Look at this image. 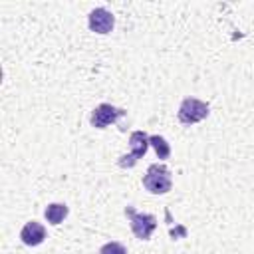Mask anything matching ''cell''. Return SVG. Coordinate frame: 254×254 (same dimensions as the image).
Masks as SVG:
<instances>
[{"label": "cell", "instance_id": "cell-1", "mask_svg": "<svg viewBox=\"0 0 254 254\" xmlns=\"http://www.w3.org/2000/svg\"><path fill=\"white\" fill-rule=\"evenodd\" d=\"M143 187L151 194H167L171 190V187H173V179H171L169 167L163 165V163L149 165L147 173L143 175Z\"/></svg>", "mask_w": 254, "mask_h": 254}, {"label": "cell", "instance_id": "cell-2", "mask_svg": "<svg viewBox=\"0 0 254 254\" xmlns=\"http://www.w3.org/2000/svg\"><path fill=\"white\" fill-rule=\"evenodd\" d=\"M210 113V107L206 101H200L196 97H185L181 101V107H179V121L183 125H192V123H198L202 119H206Z\"/></svg>", "mask_w": 254, "mask_h": 254}, {"label": "cell", "instance_id": "cell-3", "mask_svg": "<svg viewBox=\"0 0 254 254\" xmlns=\"http://www.w3.org/2000/svg\"><path fill=\"white\" fill-rule=\"evenodd\" d=\"M125 214L129 218V226H131L133 234L139 240H149L157 228V218L149 212H137L133 206H125Z\"/></svg>", "mask_w": 254, "mask_h": 254}, {"label": "cell", "instance_id": "cell-4", "mask_svg": "<svg viewBox=\"0 0 254 254\" xmlns=\"http://www.w3.org/2000/svg\"><path fill=\"white\" fill-rule=\"evenodd\" d=\"M129 143H131V153L121 155L117 159V165L121 169H131V167L137 165L139 159H143V155L149 149V135L145 131H133L131 137H129Z\"/></svg>", "mask_w": 254, "mask_h": 254}, {"label": "cell", "instance_id": "cell-5", "mask_svg": "<svg viewBox=\"0 0 254 254\" xmlns=\"http://www.w3.org/2000/svg\"><path fill=\"white\" fill-rule=\"evenodd\" d=\"M123 115H125V109L115 107V105H111V103H99V105L91 111L89 123H91V127H95V129H105L107 125L115 123V121L121 119Z\"/></svg>", "mask_w": 254, "mask_h": 254}, {"label": "cell", "instance_id": "cell-6", "mask_svg": "<svg viewBox=\"0 0 254 254\" xmlns=\"http://www.w3.org/2000/svg\"><path fill=\"white\" fill-rule=\"evenodd\" d=\"M87 24H89V30L95 34H109L115 26V16L105 8H95L87 16Z\"/></svg>", "mask_w": 254, "mask_h": 254}, {"label": "cell", "instance_id": "cell-7", "mask_svg": "<svg viewBox=\"0 0 254 254\" xmlns=\"http://www.w3.org/2000/svg\"><path fill=\"white\" fill-rule=\"evenodd\" d=\"M20 238L26 246H40L46 240V228H44V224H40L36 220H30L22 226Z\"/></svg>", "mask_w": 254, "mask_h": 254}, {"label": "cell", "instance_id": "cell-8", "mask_svg": "<svg viewBox=\"0 0 254 254\" xmlns=\"http://www.w3.org/2000/svg\"><path fill=\"white\" fill-rule=\"evenodd\" d=\"M67 212H69V208H67V204H64V202H52V204H48L46 206V210H44V216H46V220L50 222V224H60V222H64V218L67 216Z\"/></svg>", "mask_w": 254, "mask_h": 254}, {"label": "cell", "instance_id": "cell-9", "mask_svg": "<svg viewBox=\"0 0 254 254\" xmlns=\"http://www.w3.org/2000/svg\"><path fill=\"white\" fill-rule=\"evenodd\" d=\"M149 145L155 149V153H157L159 159H167L171 155V145L161 135H149Z\"/></svg>", "mask_w": 254, "mask_h": 254}, {"label": "cell", "instance_id": "cell-10", "mask_svg": "<svg viewBox=\"0 0 254 254\" xmlns=\"http://www.w3.org/2000/svg\"><path fill=\"white\" fill-rule=\"evenodd\" d=\"M99 254H127V248L121 242H107L99 248Z\"/></svg>", "mask_w": 254, "mask_h": 254}]
</instances>
